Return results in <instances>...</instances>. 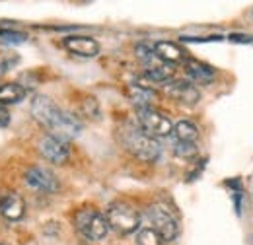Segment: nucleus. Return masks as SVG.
Instances as JSON below:
<instances>
[{"instance_id":"39448f33","label":"nucleus","mask_w":253,"mask_h":245,"mask_svg":"<svg viewBox=\"0 0 253 245\" xmlns=\"http://www.w3.org/2000/svg\"><path fill=\"white\" fill-rule=\"evenodd\" d=\"M136 124L138 128L152 136V138H166L173 132V124L168 115H164L162 111L154 109V107H146V109H138L136 111Z\"/></svg>"},{"instance_id":"6e6552de","label":"nucleus","mask_w":253,"mask_h":245,"mask_svg":"<svg viewBox=\"0 0 253 245\" xmlns=\"http://www.w3.org/2000/svg\"><path fill=\"white\" fill-rule=\"evenodd\" d=\"M164 93L177 101V103H183V105H195L199 99H201V92L199 88L189 82V80H171L168 84H164Z\"/></svg>"},{"instance_id":"f03ea898","label":"nucleus","mask_w":253,"mask_h":245,"mask_svg":"<svg viewBox=\"0 0 253 245\" xmlns=\"http://www.w3.org/2000/svg\"><path fill=\"white\" fill-rule=\"evenodd\" d=\"M121 142L126 148V152L138 158L140 162H156L162 152V146L156 138L144 134L138 124H126L121 128Z\"/></svg>"},{"instance_id":"4468645a","label":"nucleus","mask_w":253,"mask_h":245,"mask_svg":"<svg viewBox=\"0 0 253 245\" xmlns=\"http://www.w3.org/2000/svg\"><path fill=\"white\" fill-rule=\"evenodd\" d=\"M126 95L130 99V103L138 109H146V107H152V99H154V90L152 88H146L142 84H130L126 88Z\"/></svg>"},{"instance_id":"0eeeda50","label":"nucleus","mask_w":253,"mask_h":245,"mask_svg":"<svg viewBox=\"0 0 253 245\" xmlns=\"http://www.w3.org/2000/svg\"><path fill=\"white\" fill-rule=\"evenodd\" d=\"M28 187H32L33 191H39V193H57L59 191V179L57 175L47 169V167H41V165H32L26 175H24Z\"/></svg>"},{"instance_id":"aec40b11","label":"nucleus","mask_w":253,"mask_h":245,"mask_svg":"<svg viewBox=\"0 0 253 245\" xmlns=\"http://www.w3.org/2000/svg\"><path fill=\"white\" fill-rule=\"evenodd\" d=\"M84 113H86L90 119H97V117H99V107H97L94 97H90V99L84 103Z\"/></svg>"},{"instance_id":"f257e3e1","label":"nucleus","mask_w":253,"mask_h":245,"mask_svg":"<svg viewBox=\"0 0 253 245\" xmlns=\"http://www.w3.org/2000/svg\"><path fill=\"white\" fill-rule=\"evenodd\" d=\"M32 115L35 121L49 130L51 136L64 140V142L76 138L82 130V122L74 115L61 109L49 95H35L33 97Z\"/></svg>"},{"instance_id":"f8f14e48","label":"nucleus","mask_w":253,"mask_h":245,"mask_svg":"<svg viewBox=\"0 0 253 245\" xmlns=\"http://www.w3.org/2000/svg\"><path fill=\"white\" fill-rule=\"evenodd\" d=\"M183 68H185L189 82L193 84H211L216 78V70L211 64L197 61V59H187L183 62Z\"/></svg>"},{"instance_id":"7ed1b4c3","label":"nucleus","mask_w":253,"mask_h":245,"mask_svg":"<svg viewBox=\"0 0 253 245\" xmlns=\"http://www.w3.org/2000/svg\"><path fill=\"white\" fill-rule=\"evenodd\" d=\"M105 220H107V226L121 236L134 234L140 228V214L136 212V208H132L126 203L109 204V208L105 210Z\"/></svg>"},{"instance_id":"f3484780","label":"nucleus","mask_w":253,"mask_h":245,"mask_svg":"<svg viewBox=\"0 0 253 245\" xmlns=\"http://www.w3.org/2000/svg\"><path fill=\"white\" fill-rule=\"evenodd\" d=\"M136 245H162V238L152 228H140L136 234Z\"/></svg>"},{"instance_id":"2eb2a0df","label":"nucleus","mask_w":253,"mask_h":245,"mask_svg":"<svg viewBox=\"0 0 253 245\" xmlns=\"http://www.w3.org/2000/svg\"><path fill=\"white\" fill-rule=\"evenodd\" d=\"M24 97H26V88L24 86H20L16 82L0 84V107L20 103Z\"/></svg>"},{"instance_id":"423d86ee","label":"nucleus","mask_w":253,"mask_h":245,"mask_svg":"<svg viewBox=\"0 0 253 245\" xmlns=\"http://www.w3.org/2000/svg\"><path fill=\"white\" fill-rule=\"evenodd\" d=\"M148 220L152 224V230L162 238V242H173L177 238V234H179L177 220L162 204H152L148 208Z\"/></svg>"},{"instance_id":"5701e85b","label":"nucleus","mask_w":253,"mask_h":245,"mask_svg":"<svg viewBox=\"0 0 253 245\" xmlns=\"http://www.w3.org/2000/svg\"><path fill=\"white\" fill-rule=\"evenodd\" d=\"M0 245H4V244H0Z\"/></svg>"},{"instance_id":"ddd939ff","label":"nucleus","mask_w":253,"mask_h":245,"mask_svg":"<svg viewBox=\"0 0 253 245\" xmlns=\"http://www.w3.org/2000/svg\"><path fill=\"white\" fill-rule=\"evenodd\" d=\"M152 51H154V55L158 57L160 61L169 64V66L175 64V62L187 61L185 49H183L181 45L173 43V41H156V43L152 45Z\"/></svg>"},{"instance_id":"6ab92c4d","label":"nucleus","mask_w":253,"mask_h":245,"mask_svg":"<svg viewBox=\"0 0 253 245\" xmlns=\"http://www.w3.org/2000/svg\"><path fill=\"white\" fill-rule=\"evenodd\" d=\"M173 154L179 156V158H193V156H197V144L195 142H179V140H175L173 142Z\"/></svg>"},{"instance_id":"1a4fd4ad","label":"nucleus","mask_w":253,"mask_h":245,"mask_svg":"<svg viewBox=\"0 0 253 245\" xmlns=\"http://www.w3.org/2000/svg\"><path fill=\"white\" fill-rule=\"evenodd\" d=\"M37 146H39L41 156H43L47 162H51V163L63 165L64 162L70 158V146H68V142L59 140V138H55V136H51V134L43 136Z\"/></svg>"},{"instance_id":"9d476101","label":"nucleus","mask_w":253,"mask_h":245,"mask_svg":"<svg viewBox=\"0 0 253 245\" xmlns=\"http://www.w3.org/2000/svg\"><path fill=\"white\" fill-rule=\"evenodd\" d=\"M24 214H26L24 199L10 189H0V216L10 222H18L24 218Z\"/></svg>"},{"instance_id":"20e7f679","label":"nucleus","mask_w":253,"mask_h":245,"mask_svg":"<svg viewBox=\"0 0 253 245\" xmlns=\"http://www.w3.org/2000/svg\"><path fill=\"white\" fill-rule=\"evenodd\" d=\"M74 226H76L78 234L84 236L90 242L103 240L107 236V232H109L105 214L97 212L95 208H82V210H78L76 216H74Z\"/></svg>"},{"instance_id":"9b49d317","label":"nucleus","mask_w":253,"mask_h":245,"mask_svg":"<svg viewBox=\"0 0 253 245\" xmlns=\"http://www.w3.org/2000/svg\"><path fill=\"white\" fill-rule=\"evenodd\" d=\"M64 49L72 55L92 59L99 53V43L94 37H88V35H70L64 39Z\"/></svg>"},{"instance_id":"a211bd4d","label":"nucleus","mask_w":253,"mask_h":245,"mask_svg":"<svg viewBox=\"0 0 253 245\" xmlns=\"http://www.w3.org/2000/svg\"><path fill=\"white\" fill-rule=\"evenodd\" d=\"M24 41H28V35L22 31L0 30V45H20Z\"/></svg>"},{"instance_id":"4be33fe9","label":"nucleus","mask_w":253,"mask_h":245,"mask_svg":"<svg viewBox=\"0 0 253 245\" xmlns=\"http://www.w3.org/2000/svg\"><path fill=\"white\" fill-rule=\"evenodd\" d=\"M8 124H10V113L6 107H0V128H4Z\"/></svg>"},{"instance_id":"412c9836","label":"nucleus","mask_w":253,"mask_h":245,"mask_svg":"<svg viewBox=\"0 0 253 245\" xmlns=\"http://www.w3.org/2000/svg\"><path fill=\"white\" fill-rule=\"evenodd\" d=\"M228 39L234 41V43H252L253 41L252 35H244V33H232Z\"/></svg>"},{"instance_id":"dca6fc26","label":"nucleus","mask_w":253,"mask_h":245,"mask_svg":"<svg viewBox=\"0 0 253 245\" xmlns=\"http://www.w3.org/2000/svg\"><path fill=\"white\" fill-rule=\"evenodd\" d=\"M173 136L179 142H195L199 138V128H197L195 122L183 119V121H179L177 124H173Z\"/></svg>"}]
</instances>
